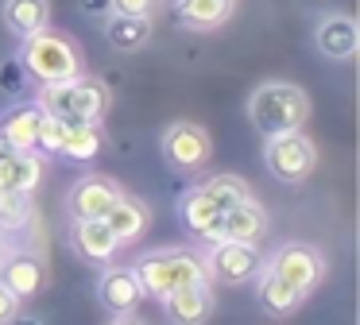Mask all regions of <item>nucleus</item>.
Listing matches in <instances>:
<instances>
[{"instance_id": "nucleus-33", "label": "nucleus", "mask_w": 360, "mask_h": 325, "mask_svg": "<svg viewBox=\"0 0 360 325\" xmlns=\"http://www.w3.org/2000/svg\"><path fill=\"white\" fill-rule=\"evenodd\" d=\"M109 325H143V321H140V317H136V314H117V317H112Z\"/></svg>"}, {"instance_id": "nucleus-12", "label": "nucleus", "mask_w": 360, "mask_h": 325, "mask_svg": "<svg viewBox=\"0 0 360 325\" xmlns=\"http://www.w3.org/2000/svg\"><path fill=\"white\" fill-rule=\"evenodd\" d=\"M97 302L112 314H136L143 302V286L132 267H105L97 279Z\"/></svg>"}, {"instance_id": "nucleus-23", "label": "nucleus", "mask_w": 360, "mask_h": 325, "mask_svg": "<svg viewBox=\"0 0 360 325\" xmlns=\"http://www.w3.org/2000/svg\"><path fill=\"white\" fill-rule=\"evenodd\" d=\"M101 144H105V132L97 124H86V120H66V136H63V151L66 159L74 162H94L101 155Z\"/></svg>"}, {"instance_id": "nucleus-9", "label": "nucleus", "mask_w": 360, "mask_h": 325, "mask_svg": "<svg viewBox=\"0 0 360 325\" xmlns=\"http://www.w3.org/2000/svg\"><path fill=\"white\" fill-rule=\"evenodd\" d=\"M0 283L8 286L20 302H27L47 286V263H43V255L32 252V248H12V252L0 260Z\"/></svg>"}, {"instance_id": "nucleus-3", "label": "nucleus", "mask_w": 360, "mask_h": 325, "mask_svg": "<svg viewBox=\"0 0 360 325\" xmlns=\"http://www.w3.org/2000/svg\"><path fill=\"white\" fill-rule=\"evenodd\" d=\"M35 105L47 116L58 120H86V124H101L109 113V85L97 82L89 74H78L70 82H55V85H39Z\"/></svg>"}, {"instance_id": "nucleus-16", "label": "nucleus", "mask_w": 360, "mask_h": 325, "mask_svg": "<svg viewBox=\"0 0 360 325\" xmlns=\"http://www.w3.org/2000/svg\"><path fill=\"white\" fill-rule=\"evenodd\" d=\"M43 108L35 101H16L0 113V139L12 151H35V132H39Z\"/></svg>"}, {"instance_id": "nucleus-10", "label": "nucleus", "mask_w": 360, "mask_h": 325, "mask_svg": "<svg viewBox=\"0 0 360 325\" xmlns=\"http://www.w3.org/2000/svg\"><path fill=\"white\" fill-rule=\"evenodd\" d=\"M314 46H318L321 58L329 62H352L360 51V27L352 15L345 12H329L318 20V27H314Z\"/></svg>"}, {"instance_id": "nucleus-19", "label": "nucleus", "mask_w": 360, "mask_h": 325, "mask_svg": "<svg viewBox=\"0 0 360 325\" xmlns=\"http://www.w3.org/2000/svg\"><path fill=\"white\" fill-rule=\"evenodd\" d=\"M43 170H47V162H43L39 151H8L0 159V186L35 193V186L43 182Z\"/></svg>"}, {"instance_id": "nucleus-31", "label": "nucleus", "mask_w": 360, "mask_h": 325, "mask_svg": "<svg viewBox=\"0 0 360 325\" xmlns=\"http://www.w3.org/2000/svg\"><path fill=\"white\" fill-rule=\"evenodd\" d=\"M82 12H86V15H97V20H101V15L112 12V0H82Z\"/></svg>"}, {"instance_id": "nucleus-13", "label": "nucleus", "mask_w": 360, "mask_h": 325, "mask_svg": "<svg viewBox=\"0 0 360 325\" xmlns=\"http://www.w3.org/2000/svg\"><path fill=\"white\" fill-rule=\"evenodd\" d=\"M221 209L213 205L210 198H205L202 190H186L179 198V221H182V229L190 232L194 240H202V244H217L221 240Z\"/></svg>"}, {"instance_id": "nucleus-17", "label": "nucleus", "mask_w": 360, "mask_h": 325, "mask_svg": "<svg viewBox=\"0 0 360 325\" xmlns=\"http://www.w3.org/2000/svg\"><path fill=\"white\" fill-rule=\"evenodd\" d=\"M101 221L112 229V236H117L120 244H132V240H140L143 232L151 229V205H148V201H140V198L120 193Z\"/></svg>"}, {"instance_id": "nucleus-24", "label": "nucleus", "mask_w": 360, "mask_h": 325, "mask_svg": "<svg viewBox=\"0 0 360 325\" xmlns=\"http://www.w3.org/2000/svg\"><path fill=\"white\" fill-rule=\"evenodd\" d=\"M259 306L267 310V314H290V310H298L306 302V294L298 291V286L283 283L279 275H271V271H259Z\"/></svg>"}, {"instance_id": "nucleus-18", "label": "nucleus", "mask_w": 360, "mask_h": 325, "mask_svg": "<svg viewBox=\"0 0 360 325\" xmlns=\"http://www.w3.org/2000/svg\"><path fill=\"white\" fill-rule=\"evenodd\" d=\"M267 232V213L256 198L240 201V205L225 209L221 217V240H240V244H259V236Z\"/></svg>"}, {"instance_id": "nucleus-30", "label": "nucleus", "mask_w": 360, "mask_h": 325, "mask_svg": "<svg viewBox=\"0 0 360 325\" xmlns=\"http://www.w3.org/2000/svg\"><path fill=\"white\" fill-rule=\"evenodd\" d=\"M12 314H20V298H16V294H12L4 283H0V325L8 321Z\"/></svg>"}, {"instance_id": "nucleus-14", "label": "nucleus", "mask_w": 360, "mask_h": 325, "mask_svg": "<svg viewBox=\"0 0 360 325\" xmlns=\"http://www.w3.org/2000/svg\"><path fill=\"white\" fill-rule=\"evenodd\" d=\"M163 310L171 317V325H205L213 314V286L205 283H190V286H179L163 298Z\"/></svg>"}, {"instance_id": "nucleus-7", "label": "nucleus", "mask_w": 360, "mask_h": 325, "mask_svg": "<svg viewBox=\"0 0 360 325\" xmlns=\"http://www.w3.org/2000/svg\"><path fill=\"white\" fill-rule=\"evenodd\" d=\"M202 263L205 275L221 279L229 286H240L264 271V252L256 244H240V240H217V244H210V255Z\"/></svg>"}, {"instance_id": "nucleus-28", "label": "nucleus", "mask_w": 360, "mask_h": 325, "mask_svg": "<svg viewBox=\"0 0 360 325\" xmlns=\"http://www.w3.org/2000/svg\"><path fill=\"white\" fill-rule=\"evenodd\" d=\"M159 8H163V0H112V12H124V15H148V20H155Z\"/></svg>"}, {"instance_id": "nucleus-22", "label": "nucleus", "mask_w": 360, "mask_h": 325, "mask_svg": "<svg viewBox=\"0 0 360 325\" xmlns=\"http://www.w3.org/2000/svg\"><path fill=\"white\" fill-rule=\"evenodd\" d=\"M105 35L117 51H143L151 43V20L148 15H124V12H109L105 15Z\"/></svg>"}, {"instance_id": "nucleus-4", "label": "nucleus", "mask_w": 360, "mask_h": 325, "mask_svg": "<svg viewBox=\"0 0 360 325\" xmlns=\"http://www.w3.org/2000/svg\"><path fill=\"white\" fill-rule=\"evenodd\" d=\"M132 271L143 286V298H159V302L171 291H179V286H190V283H202L205 279L202 255L186 252V248H159V252H148L132 263Z\"/></svg>"}, {"instance_id": "nucleus-29", "label": "nucleus", "mask_w": 360, "mask_h": 325, "mask_svg": "<svg viewBox=\"0 0 360 325\" xmlns=\"http://www.w3.org/2000/svg\"><path fill=\"white\" fill-rule=\"evenodd\" d=\"M24 66H20V58H8L4 66H0V89L4 93H20V85H24Z\"/></svg>"}, {"instance_id": "nucleus-1", "label": "nucleus", "mask_w": 360, "mask_h": 325, "mask_svg": "<svg viewBox=\"0 0 360 325\" xmlns=\"http://www.w3.org/2000/svg\"><path fill=\"white\" fill-rule=\"evenodd\" d=\"M248 120L256 124L259 136H279V132L306 128L310 120V93L298 89L295 82H264L248 97Z\"/></svg>"}, {"instance_id": "nucleus-5", "label": "nucleus", "mask_w": 360, "mask_h": 325, "mask_svg": "<svg viewBox=\"0 0 360 325\" xmlns=\"http://www.w3.org/2000/svg\"><path fill=\"white\" fill-rule=\"evenodd\" d=\"M264 162H267V170H271V178H279L283 186H298L314 174V167H318V144H314L302 128L279 132V136H267Z\"/></svg>"}, {"instance_id": "nucleus-15", "label": "nucleus", "mask_w": 360, "mask_h": 325, "mask_svg": "<svg viewBox=\"0 0 360 325\" xmlns=\"http://www.w3.org/2000/svg\"><path fill=\"white\" fill-rule=\"evenodd\" d=\"M70 244L82 260L89 263H109L117 255L120 240L112 236V229L101 221V217H82V221L70 224Z\"/></svg>"}, {"instance_id": "nucleus-8", "label": "nucleus", "mask_w": 360, "mask_h": 325, "mask_svg": "<svg viewBox=\"0 0 360 325\" xmlns=\"http://www.w3.org/2000/svg\"><path fill=\"white\" fill-rule=\"evenodd\" d=\"M264 267L271 271V275H279L283 283H290L302 294H310L314 286L326 279V255L310 244H283L271 252V260H264Z\"/></svg>"}, {"instance_id": "nucleus-32", "label": "nucleus", "mask_w": 360, "mask_h": 325, "mask_svg": "<svg viewBox=\"0 0 360 325\" xmlns=\"http://www.w3.org/2000/svg\"><path fill=\"white\" fill-rule=\"evenodd\" d=\"M4 325H43V321H39V317H32V314H12Z\"/></svg>"}, {"instance_id": "nucleus-27", "label": "nucleus", "mask_w": 360, "mask_h": 325, "mask_svg": "<svg viewBox=\"0 0 360 325\" xmlns=\"http://www.w3.org/2000/svg\"><path fill=\"white\" fill-rule=\"evenodd\" d=\"M63 136H66V120L43 113L39 132H35V151H39V155H58V151H63Z\"/></svg>"}, {"instance_id": "nucleus-21", "label": "nucleus", "mask_w": 360, "mask_h": 325, "mask_svg": "<svg viewBox=\"0 0 360 325\" xmlns=\"http://www.w3.org/2000/svg\"><path fill=\"white\" fill-rule=\"evenodd\" d=\"M0 20L16 39H27L35 31L51 27V0H4Z\"/></svg>"}, {"instance_id": "nucleus-20", "label": "nucleus", "mask_w": 360, "mask_h": 325, "mask_svg": "<svg viewBox=\"0 0 360 325\" xmlns=\"http://www.w3.org/2000/svg\"><path fill=\"white\" fill-rule=\"evenodd\" d=\"M236 0H174V20L186 31H217L229 23Z\"/></svg>"}, {"instance_id": "nucleus-25", "label": "nucleus", "mask_w": 360, "mask_h": 325, "mask_svg": "<svg viewBox=\"0 0 360 325\" xmlns=\"http://www.w3.org/2000/svg\"><path fill=\"white\" fill-rule=\"evenodd\" d=\"M198 190L205 193V198L213 201V205L225 213V209H233V205H240V201H248L252 198V186L244 182L240 174H213V178H205Z\"/></svg>"}, {"instance_id": "nucleus-2", "label": "nucleus", "mask_w": 360, "mask_h": 325, "mask_svg": "<svg viewBox=\"0 0 360 325\" xmlns=\"http://www.w3.org/2000/svg\"><path fill=\"white\" fill-rule=\"evenodd\" d=\"M20 66H24V74L32 77V82L39 85H55V82H70V77L86 74V66H82V51L70 43V39L63 35V31H35V35L20 39Z\"/></svg>"}, {"instance_id": "nucleus-34", "label": "nucleus", "mask_w": 360, "mask_h": 325, "mask_svg": "<svg viewBox=\"0 0 360 325\" xmlns=\"http://www.w3.org/2000/svg\"><path fill=\"white\" fill-rule=\"evenodd\" d=\"M8 151H12V147L4 144V139H0V159H4V155H8Z\"/></svg>"}, {"instance_id": "nucleus-11", "label": "nucleus", "mask_w": 360, "mask_h": 325, "mask_svg": "<svg viewBox=\"0 0 360 325\" xmlns=\"http://www.w3.org/2000/svg\"><path fill=\"white\" fill-rule=\"evenodd\" d=\"M120 193H124L120 182H112V178H105V174H86V178H78V182L70 186L66 209H70L74 221H82V217H105Z\"/></svg>"}, {"instance_id": "nucleus-26", "label": "nucleus", "mask_w": 360, "mask_h": 325, "mask_svg": "<svg viewBox=\"0 0 360 325\" xmlns=\"http://www.w3.org/2000/svg\"><path fill=\"white\" fill-rule=\"evenodd\" d=\"M32 217H35L32 193H24V190H4V186H0V229H8V232L27 229V224H32Z\"/></svg>"}, {"instance_id": "nucleus-6", "label": "nucleus", "mask_w": 360, "mask_h": 325, "mask_svg": "<svg viewBox=\"0 0 360 325\" xmlns=\"http://www.w3.org/2000/svg\"><path fill=\"white\" fill-rule=\"evenodd\" d=\"M159 151H163L167 167L182 170V174H194V170H202L213 159V139L202 124L174 120V124H167L163 139H159Z\"/></svg>"}]
</instances>
